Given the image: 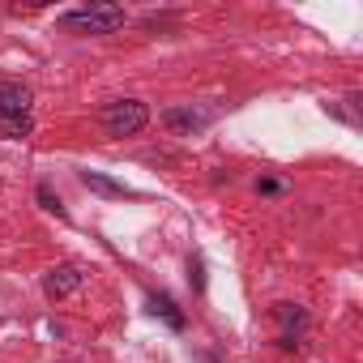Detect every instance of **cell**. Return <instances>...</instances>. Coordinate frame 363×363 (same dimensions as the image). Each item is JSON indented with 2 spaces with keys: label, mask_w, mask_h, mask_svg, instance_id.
Segmentation results:
<instances>
[{
  "label": "cell",
  "mask_w": 363,
  "mask_h": 363,
  "mask_svg": "<svg viewBox=\"0 0 363 363\" xmlns=\"http://www.w3.org/2000/svg\"><path fill=\"white\" fill-rule=\"evenodd\" d=\"M30 133V90L18 82H0V137Z\"/></svg>",
  "instance_id": "1"
},
{
  "label": "cell",
  "mask_w": 363,
  "mask_h": 363,
  "mask_svg": "<svg viewBox=\"0 0 363 363\" xmlns=\"http://www.w3.org/2000/svg\"><path fill=\"white\" fill-rule=\"evenodd\" d=\"M65 30H77V35H116L124 26V9L120 5H94V9H73L60 18Z\"/></svg>",
  "instance_id": "2"
},
{
  "label": "cell",
  "mask_w": 363,
  "mask_h": 363,
  "mask_svg": "<svg viewBox=\"0 0 363 363\" xmlns=\"http://www.w3.org/2000/svg\"><path fill=\"white\" fill-rule=\"evenodd\" d=\"M145 120H150V111H145V103H137V99H116V103H107V107L99 111V124H103L111 137H137V133L145 128Z\"/></svg>",
  "instance_id": "3"
},
{
  "label": "cell",
  "mask_w": 363,
  "mask_h": 363,
  "mask_svg": "<svg viewBox=\"0 0 363 363\" xmlns=\"http://www.w3.org/2000/svg\"><path fill=\"white\" fill-rule=\"evenodd\" d=\"M82 286V269L77 265H56L52 274H48V282H43V291L52 295V299H60V295H69V291H77Z\"/></svg>",
  "instance_id": "4"
},
{
  "label": "cell",
  "mask_w": 363,
  "mask_h": 363,
  "mask_svg": "<svg viewBox=\"0 0 363 363\" xmlns=\"http://www.w3.org/2000/svg\"><path fill=\"white\" fill-rule=\"evenodd\" d=\"M150 312H154V316H162L171 329H184V316H179V308H175V299H171V295H150Z\"/></svg>",
  "instance_id": "5"
},
{
  "label": "cell",
  "mask_w": 363,
  "mask_h": 363,
  "mask_svg": "<svg viewBox=\"0 0 363 363\" xmlns=\"http://www.w3.org/2000/svg\"><path fill=\"white\" fill-rule=\"evenodd\" d=\"M82 179H86V184H90V189H99V193H111V197H120V193H124L120 184H107V179H99V175H90V171H86Z\"/></svg>",
  "instance_id": "6"
},
{
  "label": "cell",
  "mask_w": 363,
  "mask_h": 363,
  "mask_svg": "<svg viewBox=\"0 0 363 363\" xmlns=\"http://www.w3.org/2000/svg\"><path fill=\"white\" fill-rule=\"evenodd\" d=\"M39 201H43V210H52V214H60V218H65V210H60V201H56V197H52L48 189H39Z\"/></svg>",
  "instance_id": "7"
}]
</instances>
